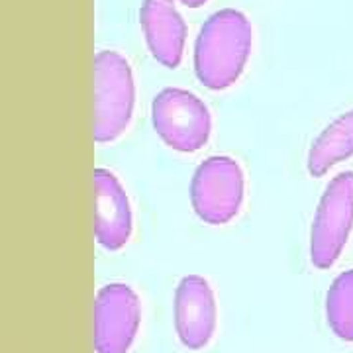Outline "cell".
<instances>
[{"label": "cell", "mask_w": 353, "mask_h": 353, "mask_svg": "<svg viewBox=\"0 0 353 353\" xmlns=\"http://www.w3.org/2000/svg\"><path fill=\"white\" fill-rule=\"evenodd\" d=\"M245 173L230 155L206 157L190 179V204L204 224L224 226L241 212Z\"/></svg>", "instance_id": "3957f363"}, {"label": "cell", "mask_w": 353, "mask_h": 353, "mask_svg": "<svg viewBox=\"0 0 353 353\" xmlns=\"http://www.w3.org/2000/svg\"><path fill=\"white\" fill-rule=\"evenodd\" d=\"M152 124L167 148L196 153L212 134V116L204 102L187 88L159 90L152 102Z\"/></svg>", "instance_id": "277c9868"}, {"label": "cell", "mask_w": 353, "mask_h": 353, "mask_svg": "<svg viewBox=\"0 0 353 353\" xmlns=\"http://www.w3.org/2000/svg\"><path fill=\"white\" fill-rule=\"evenodd\" d=\"M139 24L153 59L167 69H176L183 61L187 24L175 0H143Z\"/></svg>", "instance_id": "9c48e42d"}, {"label": "cell", "mask_w": 353, "mask_h": 353, "mask_svg": "<svg viewBox=\"0 0 353 353\" xmlns=\"http://www.w3.org/2000/svg\"><path fill=\"white\" fill-rule=\"evenodd\" d=\"M173 316L179 341L192 352L204 350L214 338L218 308L212 285L201 275L179 281L173 301Z\"/></svg>", "instance_id": "52a82bcc"}, {"label": "cell", "mask_w": 353, "mask_h": 353, "mask_svg": "<svg viewBox=\"0 0 353 353\" xmlns=\"http://www.w3.org/2000/svg\"><path fill=\"white\" fill-rule=\"evenodd\" d=\"M136 106L134 73L124 55L102 50L94 55V141L112 143L124 136Z\"/></svg>", "instance_id": "7a4b0ae2"}, {"label": "cell", "mask_w": 353, "mask_h": 353, "mask_svg": "<svg viewBox=\"0 0 353 353\" xmlns=\"http://www.w3.org/2000/svg\"><path fill=\"white\" fill-rule=\"evenodd\" d=\"M253 46V28L236 8L210 14L194 41V75L210 90H226L240 81Z\"/></svg>", "instance_id": "6da1fadb"}, {"label": "cell", "mask_w": 353, "mask_h": 353, "mask_svg": "<svg viewBox=\"0 0 353 353\" xmlns=\"http://www.w3.org/2000/svg\"><path fill=\"white\" fill-rule=\"evenodd\" d=\"M353 232V171L330 179L310 228V261L330 269L340 259Z\"/></svg>", "instance_id": "5b68a950"}, {"label": "cell", "mask_w": 353, "mask_h": 353, "mask_svg": "<svg viewBox=\"0 0 353 353\" xmlns=\"http://www.w3.org/2000/svg\"><path fill=\"white\" fill-rule=\"evenodd\" d=\"M353 155V108L338 116L312 141L306 169L312 176H324L336 165L347 161Z\"/></svg>", "instance_id": "30bf717a"}, {"label": "cell", "mask_w": 353, "mask_h": 353, "mask_svg": "<svg viewBox=\"0 0 353 353\" xmlns=\"http://www.w3.org/2000/svg\"><path fill=\"white\" fill-rule=\"evenodd\" d=\"M94 238L108 252L126 245L134 232V214L126 189L110 169H94Z\"/></svg>", "instance_id": "ba28073f"}, {"label": "cell", "mask_w": 353, "mask_h": 353, "mask_svg": "<svg viewBox=\"0 0 353 353\" xmlns=\"http://www.w3.org/2000/svg\"><path fill=\"white\" fill-rule=\"evenodd\" d=\"M326 320L340 340L353 343V269L340 273L328 289Z\"/></svg>", "instance_id": "8fae6325"}, {"label": "cell", "mask_w": 353, "mask_h": 353, "mask_svg": "<svg viewBox=\"0 0 353 353\" xmlns=\"http://www.w3.org/2000/svg\"><path fill=\"white\" fill-rule=\"evenodd\" d=\"M183 6H187V8H201V6H204L208 0H179Z\"/></svg>", "instance_id": "7c38bea8"}, {"label": "cell", "mask_w": 353, "mask_h": 353, "mask_svg": "<svg viewBox=\"0 0 353 353\" xmlns=\"http://www.w3.org/2000/svg\"><path fill=\"white\" fill-rule=\"evenodd\" d=\"M141 304L126 283H108L94 299V352L128 353L138 336Z\"/></svg>", "instance_id": "8992f818"}]
</instances>
